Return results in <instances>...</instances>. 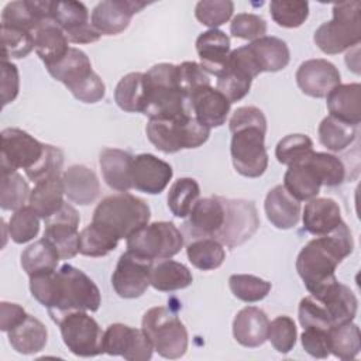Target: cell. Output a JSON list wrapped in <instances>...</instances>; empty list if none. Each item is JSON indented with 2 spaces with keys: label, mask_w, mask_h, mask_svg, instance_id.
Segmentation results:
<instances>
[{
  "label": "cell",
  "mask_w": 361,
  "mask_h": 361,
  "mask_svg": "<svg viewBox=\"0 0 361 361\" xmlns=\"http://www.w3.org/2000/svg\"><path fill=\"white\" fill-rule=\"evenodd\" d=\"M1 104L7 106L14 102L20 90V76L17 66L10 61L1 59Z\"/></svg>",
  "instance_id": "obj_60"
},
{
  "label": "cell",
  "mask_w": 361,
  "mask_h": 361,
  "mask_svg": "<svg viewBox=\"0 0 361 361\" xmlns=\"http://www.w3.org/2000/svg\"><path fill=\"white\" fill-rule=\"evenodd\" d=\"M61 336L68 350L78 357H96L104 353L103 331L86 312H72L59 323Z\"/></svg>",
  "instance_id": "obj_10"
},
{
  "label": "cell",
  "mask_w": 361,
  "mask_h": 361,
  "mask_svg": "<svg viewBox=\"0 0 361 361\" xmlns=\"http://www.w3.org/2000/svg\"><path fill=\"white\" fill-rule=\"evenodd\" d=\"M114 100L117 106L127 113H144V109H145L144 73L131 72L123 76L114 89Z\"/></svg>",
  "instance_id": "obj_39"
},
{
  "label": "cell",
  "mask_w": 361,
  "mask_h": 361,
  "mask_svg": "<svg viewBox=\"0 0 361 361\" xmlns=\"http://www.w3.org/2000/svg\"><path fill=\"white\" fill-rule=\"evenodd\" d=\"M317 48L336 55L357 47L361 41L360 1H344L333 6V20L323 23L313 35Z\"/></svg>",
  "instance_id": "obj_6"
},
{
  "label": "cell",
  "mask_w": 361,
  "mask_h": 361,
  "mask_svg": "<svg viewBox=\"0 0 361 361\" xmlns=\"http://www.w3.org/2000/svg\"><path fill=\"white\" fill-rule=\"evenodd\" d=\"M66 197L80 206L93 203L100 195V183L96 173L85 165H72L62 173Z\"/></svg>",
  "instance_id": "obj_28"
},
{
  "label": "cell",
  "mask_w": 361,
  "mask_h": 361,
  "mask_svg": "<svg viewBox=\"0 0 361 361\" xmlns=\"http://www.w3.org/2000/svg\"><path fill=\"white\" fill-rule=\"evenodd\" d=\"M302 221L303 228L316 237L329 234L343 223L340 206L329 197H313L305 204Z\"/></svg>",
  "instance_id": "obj_27"
},
{
  "label": "cell",
  "mask_w": 361,
  "mask_h": 361,
  "mask_svg": "<svg viewBox=\"0 0 361 361\" xmlns=\"http://www.w3.org/2000/svg\"><path fill=\"white\" fill-rule=\"evenodd\" d=\"M145 109L149 118L173 120L190 116L189 97L178 83V65L157 63L144 73ZM193 116V114H192Z\"/></svg>",
  "instance_id": "obj_4"
},
{
  "label": "cell",
  "mask_w": 361,
  "mask_h": 361,
  "mask_svg": "<svg viewBox=\"0 0 361 361\" xmlns=\"http://www.w3.org/2000/svg\"><path fill=\"white\" fill-rule=\"evenodd\" d=\"M327 109L331 117L347 124L358 126L361 121V85L345 83L336 86L327 96Z\"/></svg>",
  "instance_id": "obj_32"
},
{
  "label": "cell",
  "mask_w": 361,
  "mask_h": 361,
  "mask_svg": "<svg viewBox=\"0 0 361 361\" xmlns=\"http://www.w3.org/2000/svg\"><path fill=\"white\" fill-rule=\"evenodd\" d=\"M319 141L329 151L340 152L350 147L357 137V127L347 124L336 117L327 116L317 128Z\"/></svg>",
  "instance_id": "obj_42"
},
{
  "label": "cell",
  "mask_w": 361,
  "mask_h": 361,
  "mask_svg": "<svg viewBox=\"0 0 361 361\" xmlns=\"http://www.w3.org/2000/svg\"><path fill=\"white\" fill-rule=\"evenodd\" d=\"M200 188L193 178H179L175 180L168 192L166 202L173 216L183 219L189 214L193 204L199 200Z\"/></svg>",
  "instance_id": "obj_44"
},
{
  "label": "cell",
  "mask_w": 361,
  "mask_h": 361,
  "mask_svg": "<svg viewBox=\"0 0 361 361\" xmlns=\"http://www.w3.org/2000/svg\"><path fill=\"white\" fill-rule=\"evenodd\" d=\"M230 32L235 38L255 41L267 34V21L258 14L238 13L230 23Z\"/></svg>",
  "instance_id": "obj_56"
},
{
  "label": "cell",
  "mask_w": 361,
  "mask_h": 361,
  "mask_svg": "<svg viewBox=\"0 0 361 361\" xmlns=\"http://www.w3.org/2000/svg\"><path fill=\"white\" fill-rule=\"evenodd\" d=\"M354 250L348 226L343 221L331 233L310 240L296 258V271L310 295L334 282L336 268Z\"/></svg>",
  "instance_id": "obj_2"
},
{
  "label": "cell",
  "mask_w": 361,
  "mask_h": 361,
  "mask_svg": "<svg viewBox=\"0 0 361 361\" xmlns=\"http://www.w3.org/2000/svg\"><path fill=\"white\" fill-rule=\"evenodd\" d=\"M62 165H63V152L58 147L45 144L41 158L35 162L34 166L25 171V175L31 182L38 183L49 178L61 176Z\"/></svg>",
  "instance_id": "obj_53"
},
{
  "label": "cell",
  "mask_w": 361,
  "mask_h": 361,
  "mask_svg": "<svg viewBox=\"0 0 361 361\" xmlns=\"http://www.w3.org/2000/svg\"><path fill=\"white\" fill-rule=\"evenodd\" d=\"M103 350L109 355H121L128 361H147L151 360L154 347L142 329L114 323L103 334Z\"/></svg>",
  "instance_id": "obj_14"
},
{
  "label": "cell",
  "mask_w": 361,
  "mask_h": 361,
  "mask_svg": "<svg viewBox=\"0 0 361 361\" xmlns=\"http://www.w3.org/2000/svg\"><path fill=\"white\" fill-rule=\"evenodd\" d=\"M79 213L69 203L51 217L45 219L44 237L49 240L58 250L61 259L73 258L79 252Z\"/></svg>",
  "instance_id": "obj_17"
},
{
  "label": "cell",
  "mask_w": 361,
  "mask_h": 361,
  "mask_svg": "<svg viewBox=\"0 0 361 361\" xmlns=\"http://www.w3.org/2000/svg\"><path fill=\"white\" fill-rule=\"evenodd\" d=\"M193 282L190 269L173 259H161L152 264L149 285L159 292H173L188 288Z\"/></svg>",
  "instance_id": "obj_35"
},
{
  "label": "cell",
  "mask_w": 361,
  "mask_h": 361,
  "mask_svg": "<svg viewBox=\"0 0 361 361\" xmlns=\"http://www.w3.org/2000/svg\"><path fill=\"white\" fill-rule=\"evenodd\" d=\"M234 11V3L230 0H203L195 7L196 18L210 30L227 23Z\"/></svg>",
  "instance_id": "obj_54"
},
{
  "label": "cell",
  "mask_w": 361,
  "mask_h": 361,
  "mask_svg": "<svg viewBox=\"0 0 361 361\" xmlns=\"http://www.w3.org/2000/svg\"><path fill=\"white\" fill-rule=\"evenodd\" d=\"M231 161L234 169L245 178H259L268 168L265 148L267 118L255 106L238 107L230 118Z\"/></svg>",
  "instance_id": "obj_3"
},
{
  "label": "cell",
  "mask_w": 361,
  "mask_h": 361,
  "mask_svg": "<svg viewBox=\"0 0 361 361\" xmlns=\"http://www.w3.org/2000/svg\"><path fill=\"white\" fill-rule=\"evenodd\" d=\"M259 73V68L247 45L240 47L230 52L226 68L217 76L216 89L223 93L230 103L238 102L248 94L252 79Z\"/></svg>",
  "instance_id": "obj_11"
},
{
  "label": "cell",
  "mask_w": 361,
  "mask_h": 361,
  "mask_svg": "<svg viewBox=\"0 0 361 361\" xmlns=\"http://www.w3.org/2000/svg\"><path fill=\"white\" fill-rule=\"evenodd\" d=\"M147 6L148 3L138 0H104L92 10L90 23L102 35H117L128 27L133 16Z\"/></svg>",
  "instance_id": "obj_19"
},
{
  "label": "cell",
  "mask_w": 361,
  "mask_h": 361,
  "mask_svg": "<svg viewBox=\"0 0 361 361\" xmlns=\"http://www.w3.org/2000/svg\"><path fill=\"white\" fill-rule=\"evenodd\" d=\"M151 210L145 200L121 192L106 196L94 209L92 223L116 237L117 240L131 235L149 221Z\"/></svg>",
  "instance_id": "obj_5"
},
{
  "label": "cell",
  "mask_w": 361,
  "mask_h": 361,
  "mask_svg": "<svg viewBox=\"0 0 361 361\" xmlns=\"http://www.w3.org/2000/svg\"><path fill=\"white\" fill-rule=\"evenodd\" d=\"M8 343L20 354H35L41 351L48 340L45 324L37 317L27 314V317L14 329L7 331Z\"/></svg>",
  "instance_id": "obj_36"
},
{
  "label": "cell",
  "mask_w": 361,
  "mask_h": 361,
  "mask_svg": "<svg viewBox=\"0 0 361 361\" xmlns=\"http://www.w3.org/2000/svg\"><path fill=\"white\" fill-rule=\"evenodd\" d=\"M259 72H278L288 66L290 52L286 42L276 37H261L247 45Z\"/></svg>",
  "instance_id": "obj_33"
},
{
  "label": "cell",
  "mask_w": 361,
  "mask_h": 361,
  "mask_svg": "<svg viewBox=\"0 0 361 361\" xmlns=\"http://www.w3.org/2000/svg\"><path fill=\"white\" fill-rule=\"evenodd\" d=\"M134 157L118 148H104L99 155L102 176L110 189L128 192L131 183V165Z\"/></svg>",
  "instance_id": "obj_31"
},
{
  "label": "cell",
  "mask_w": 361,
  "mask_h": 361,
  "mask_svg": "<svg viewBox=\"0 0 361 361\" xmlns=\"http://www.w3.org/2000/svg\"><path fill=\"white\" fill-rule=\"evenodd\" d=\"M264 209L267 219L279 230L295 227L300 219V203L283 185H276L267 193Z\"/></svg>",
  "instance_id": "obj_30"
},
{
  "label": "cell",
  "mask_w": 361,
  "mask_h": 361,
  "mask_svg": "<svg viewBox=\"0 0 361 361\" xmlns=\"http://www.w3.org/2000/svg\"><path fill=\"white\" fill-rule=\"evenodd\" d=\"M189 106L192 114L209 128L220 127L226 123L231 103L217 89L200 86L189 94Z\"/></svg>",
  "instance_id": "obj_23"
},
{
  "label": "cell",
  "mask_w": 361,
  "mask_h": 361,
  "mask_svg": "<svg viewBox=\"0 0 361 361\" xmlns=\"http://www.w3.org/2000/svg\"><path fill=\"white\" fill-rule=\"evenodd\" d=\"M3 61L25 58L34 49V35L25 30L1 25Z\"/></svg>",
  "instance_id": "obj_52"
},
{
  "label": "cell",
  "mask_w": 361,
  "mask_h": 361,
  "mask_svg": "<svg viewBox=\"0 0 361 361\" xmlns=\"http://www.w3.org/2000/svg\"><path fill=\"white\" fill-rule=\"evenodd\" d=\"M299 89L310 97H326L341 82L338 69L327 59L316 58L300 63L295 75Z\"/></svg>",
  "instance_id": "obj_20"
},
{
  "label": "cell",
  "mask_w": 361,
  "mask_h": 361,
  "mask_svg": "<svg viewBox=\"0 0 361 361\" xmlns=\"http://www.w3.org/2000/svg\"><path fill=\"white\" fill-rule=\"evenodd\" d=\"M141 329L161 357L176 360L185 355L189 344L188 330L168 307L155 306L148 309L142 316Z\"/></svg>",
  "instance_id": "obj_8"
},
{
  "label": "cell",
  "mask_w": 361,
  "mask_h": 361,
  "mask_svg": "<svg viewBox=\"0 0 361 361\" xmlns=\"http://www.w3.org/2000/svg\"><path fill=\"white\" fill-rule=\"evenodd\" d=\"M210 130L192 114L173 120L149 118L145 127L151 144L165 154L203 145L209 140Z\"/></svg>",
  "instance_id": "obj_7"
},
{
  "label": "cell",
  "mask_w": 361,
  "mask_h": 361,
  "mask_svg": "<svg viewBox=\"0 0 361 361\" xmlns=\"http://www.w3.org/2000/svg\"><path fill=\"white\" fill-rule=\"evenodd\" d=\"M47 71L54 79L63 83L71 93L94 73L89 56L75 47H71L66 55Z\"/></svg>",
  "instance_id": "obj_29"
},
{
  "label": "cell",
  "mask_w": 361,
  "mask_h": 361,
  "mask_svg": "<svg viewBox=\"0 0 361 361\" xmlns=\"http://www.w3.org/2000/svg\"><path fill=\"white\" fill-rule=\"evenodd\" d=\"M152 261L131 251L120 255L111 275V285L116 293L124 299H135L144 295L149 286Z\"/></svg>",
  "instance_id": "obj_15"
},
{
  "label": "cell",
  "mask_w": 361,
  "mask_h": 361,
  "mask_svg": "<svg viewBox=\"0 0 361 361\" xmlns=\"http://www.w3.org/2000/svg\"><path fill=\"white\" fill-rule=\"evenodd\" d=\"M183 247V234L172 221H154L127 237V251L152 262L169 259Z\"/></svg>",
  "instance_id": "obj_9"
},
{
  "label": "cell",
  "mask_w": 361,
  "mask_h": 361,
  "mask_svg": "<svg viewBox=\"0 0 361 361\" xmlns=\"http://www.w3.org/2000/svg\"><path fill=\"white\" fill-rule=\"evenodd\" d=\"M317 179L324 186H338L345 179V166L343 161L329 152H313L306 161Z\"/></svg>",
  "instance_id": "obj_45"
},
{
  "label": "cell",
  "mask_w": 361,
  "mask_h": 361,
  "mask_svg": "<svg viewBox=\"0 0 361 361\" xmlns=\"http://www.w3.org/2000/svg\"><path fill=\"white\" fill-rule=\"evenodd\" d=\"M310 296H313L323 305L333 326L345 322H353L357 314V296L348 286L338 282L337 279Z\"/></svg>",
  "instance_id": "obj_24"
},
{
  "label": "cell",
  "mask_w": 361,
  "mask_h": 361,
  "mask_svg": "<svg viewBox=\"0 0 361 361\" xmlns=\"http://www.w3.org/2000/svg\"><path fill=\"white\" fill-rule=\"evenodd\" d=\"M178 83L183 93L189 94L200 87L210 85V79L207 72L200 66V63L193 61H186L178 65Z\"/></svg>",
  "instance_id": "obj_58"
},
{
  "label": "cell",
  "mask_w": 361,
  "mask_h": 361,
  "mask_svg": "<svg viewBox=\"0 0 361 361\" xmlns=\"http://www.w3.org/2000/svg\"><path fill=\"white\" fill-rule=\"evenodd\" d=\"M30 188L18 172H1L0 206L3 210H18L30 199Z\"/></svg>",
  "instance_id": "obj_49"
},
{
  "label": "cell",
  "mask_w": 361,
  "mask_h": 361,
  "mask_svg": "<svg viewBox=\"0 0 361 361\" xmlns=\"http://www.w3.org/2000/svg\"><path fill=\"white\" fill-rule=\"evenodd\" d=\"M313 152V141L305 134H289L279 140L275 148L278 162L288 166L303 164Z\"/></svg>",
  "instance_id": "obj_46"
},
{
  "label": "cell",
  "mask_w": 361,
  "mask_h": 361,
  "mask_svg": "<svg viewBox=\"0 0 361 361\" xmlns=\"http://www.w3.org/2000/svg\"><path fill=\"white\" fill-rule=\"evenodd\" d=\"M231 293L247 303L262 300L271 290V282L250 274H234L228 278Z\"/></svg>",
  "instance_id": "obj_48"
},
{
  "label": "cell",
  "mask_w": 361,
  "mask_h": 361,
  "mask_svg": "<svg viewBox=\"0 0 361 361\" xmlns=\"http://www.w3.org/2000/svg\"><path fill=\"white\" fill-rule=\"evenodd\" d=\"M298 316H299V323L303 329L317 327V329L329 330L333 326L326 309L313 296H306L300 300Z\"/></svg>",
  "instance_id": "obj_57"
},
{
  "label": "cell",
  "mask_w": 361,
  "mask_h": 361,
  "mask_svg": "<svg viewBox=\"0 0 361 361\" xmlns=\"http://www.w3.org/2000/svg\"><path fill=\"white\" fill-rule=\"evenodd\" d=\"M196 51L200 59V66L212 75L219 76L230 56V38L217 28L202 32L196 39Z\"/></svg>",
  "instance_id": "obj_26"
},
{
  "label": "cell",
  "mask_w": 361,
  "mask_h": 361,
  "mask_svg": "<svg viewBox=\"0 0 361 361\" xmlns=\"http://www.w3.org/2000/svg\"><path fill=\"white\" fill-rule=\"evenodd\" d=\"M223 202L226 207V217L216 240L227 248H234L251 238L258 230V212L251 200L223 197Z\"/></svg>",
  "instance_id": "obj_12"
},
{
  "label": "cell",
  "mask_w": 361,
  "mask_h": 361,
  "mask_svg": "<svg viewBox=\"0 0 361 361\" xmlns=\"http://www.w3.org/2000/svg\"><path fill=\"white\" fill-rule=\"evenodd\" d=\"M283 186L296 200L300 202L316 197L320 192L322 183L312 168L303 162L288 166L283 175Z\"/></svg>",
  "instance_id": "obj_40"
},
{
  "label": "cell",
  "mask_w": 361,
  "mask_h": 361,
  "mask_svg": "<svg viewBox=\"0 0 361 361\" xmlns=\"http://www.w3.org/2000/svg\"><path fill=\"white\" fill-rule=\"evenodd\" d=\"M172 176V166L152 154H140L133 159L131 183L140 192L158 195L168 186Z\"/></svg>",
  "instance_id": "obj_21"
},
{
  "label": "cell",
  "mask_w": 361,
  "mask_h": 361,
  "mask_svg": "<svg viewBox=\"0 0 361 361\" xmlns=\"http://www.w3.org/2000/svg\"><path fill=\"white\" fill-rule=\"evenodd\" d=\"M118 241L96 224H87L79 233V252L86 257H104L117 248Z\"/></svg>",
  "instance_id": "obj_47"
},
{
  "label": "cell",
  "mask_w": 361,
  "mask_h": 361,
  "mask_svg": "<svg viewBox=\"0 0 361 361\" xmlns=\"http://www.w3.org/2000/svg\"><path fill=\"white\" fill-rule=\"evenodd\" d=\"M30 290L56 324L72 312H96L102 303L96 283L69 264L58 271L31 276Z\"/></svg>",
  "instance_id": "obj_1"
},
{
  "label": "cell",
  "mask_w": 361,
  "mask_h": 361,
  "mask_svg": "<svg viewBox=\"0 0 361 361\" xmlns=\"http://www.w3.org/2000/svg\"><path fill=\"white\" fill-rule=\"evenodd\" d=\"M63 195L62 175L49 178L35 183V188L30 193L28 206L38 214V217L45 220L63 206Z\"/></svg>",
  "instance_id": "obj_37"
},
{
  "label": "cell",
  "mask_w": 361,
  "mask_h": 361,
  "mask_svg": "<svg viewBox=\"0 0 361 361\" xmlns=\"http://www.w3.org/2000/svg\"><path fill=\"white\" fill-rule=\"evenodd\" d=\"M183 223V231L192 240L214 238L219 235L226 217V207L221 196L199 199Z\"/></svg>",
  "instance_id": "obj_18"
},
{
  "label": "cell",
  "mask_w": 361,
  "mask_h": 361,
  "mask_svg": "<svg viewBox=\"0 0 361 361\" xmlns=\"http://www.w3.org/2000/svg\"><path fill=\"white\" fill-rule=\"evenodd\" d=\"M68 44L65 32L54 21L42 24L34 32V49L45 68L58 63L66 55L71 48Z\"/></svg>",
  "instance_id": "obj_34"
},
{
  "label": "cell",
  "mask_w": 361,
  "mask_h": 361,
  "mask_svg": "<svg viewBox=\"0 0 361 361\" xmlns=\"http://www.w3.org/2000/svg\"><path fill=\"white\" fill-rule=\"evenodd\" d=\"M7 228L10 238L16 244H25L39 233L38 214L30 206H24L14 212Z\"/></svg>",
  "instance_id": "obj_51"
},
{
  "label": "cell",
  "mask_w": 361,
  "mask_h": 361,
  "mask_svg": "<svg viewBox=\"0 0 361 361\" xmlns=\"http://www.w3.org/2000/svg\"><path fill=\"white\" fill-rule=\"evenodd\" d=\"M296 337L298 330L292 317L282 314L269 322L268 340L278 353L288 354L295 347Z\"/></svg>",
  "instance_id": "obj_55"
},
{
  "label": "cell",
  "mask_w": 361,
  "mask_h": 361,
  "mask_svg": "<svg viewBox=\"0 0 361 361\" xmlns=\"http://www.w3.org/2000/svg\"><path fill=\"white\" fill-rule=\"evenodd\" d=\"M186 255L190 264L200 271L219 268L226 259L224 245L214 238H196L186 247Z\"/></svg>",
  "instance_id": "obj_43"
},
{
  "label": "cell",
  "mask_w": 361,
  "mask_h": 361,
  "mask_svg": "<svg viewBox=\"0 0 361 361\" xmlns=\"http://www.w3.org/2000/svg\"><path fill=\"white\" fill-rule=\"evenodd\" d=\"M27 313L24 307L17 303L11 302H1L0 303V329L3 331H10L11 329L17 327L24 319Z\"/></svg>",
  "instance_id": "obj_61"
},
{
  "label": "cell",
  "mask_w": 361,
  "mask_h": 361,
  "mask_svg": "<svg viewBox=\"0 0 361 361\" xmlns=\"http://www.w3.org/2000/svg\"><path fill=\"white\" fill-rule=\"evenodd\" d=\"M330 353L340 360H354L361 350L360 327L353 322L334 324L329 329Z\"/></svg>",
  "instance_id": "obj_41"
},
{
  "label": "cell",
  "mask_w": 361,
  "mask_h": 361,
  "mask_svg": "<svg viewBox=\"0 0 361 361\" xmlns=\"http://www.w3.org/2000/svg\"><path fill=\"white\" fill-rule=\"evenodd\" d=\"M52 20L72 44H90L102 37L89 23V10L82 1H52Z\"/></svg>",
  "instance_id": "obj_16"
},
{
  "label": "cell",
  "mask_w": 361,
  "mask_h": 361,
  "mask_svg": "<svg viewBox=\"0 0 361 361\" xmlns=\"http://www.w3.org/2000/svg\"><path fill=\"white\" fill-rule=\"evenodd\" d=\"M269 320L264 310L255 306L243 307L233 320V336L238 344L257 348L268 340Z\"/></svg>",
  "instance_id": "obj_25"
},
{
  "label": "cell",
  "mask_w": 361,
  "mask_h": 361,
  "mask_svg": "<svg viewBox=\"0 0 361 361\" xmlns=\"http://www.w3.org/2000/svg\"><path fill=\"white\" fill-rule=\"evenodd\" d=\"M59 259L58 250L45 237L30 244L21 252V267L30 278L56 271Z\"/></svg>",
  "instance_id": "obj_38"
},
{
  "label": "cell",
  "mask_w": 361,
  "mask_h": 361,
  "mask_svg": "<svg viewBox=\"0 0 361 361\" xmlns=\"http://www.w3.org/2000/svg\"><path fill=\"white\" fill-rule=\"evenodd\" d=\"M300 341L305 351L314 358H327L330 355L329 330L317 327L303 329Z\"/></svg>",
  "instance_id": "obj_59"
},
{
  "label": "cell",
  "mask_w": 361,
  "mask_h": 361,
  "mask_svg": "<svg viewBox=\"0 0 361 361\" xmlns=\"http://www.w3.org/2000/svg\"><path fill=\"white\" fill-rule=\"evenodd\" d=\"M1 172L30 169L41 158L45 144L28 133L8 127L1 131Z\"/></svg>",
  "instance_id": "obj_13"
},
{
  "label": "cell",
  "mask_w": 361,
  "mask_h": 361,
  "mask_svg": "<svg viewBox=\"0 0 361 361\" xmlns=\"http://www.w3.org/2000/svg\"><path fill=\"white\" fill-rule=\"evenodd\" d=\"M269 13L272 20L283 28L300 27L309 16L307 1L292 0H274L269 4Z\"/></svg>",
  "instance_id": "obj_50"
},
{
  "label": "cell",
  "mask_w": 361,
  "mask_h": 361,
  "mask_svg": "<svg viewBox=\"0 0 361 361\" xmlns=\"http://www.w3.org/2000/svg\"><path fill=\"white\" fill-rule=\"evenodd\" d=\"M52 20V1L20 0L6 4L1 11V25L21 28L34 35L45 23Z\"/></svg>",
  "instance_id": "obj_22"
}]
</instances>
